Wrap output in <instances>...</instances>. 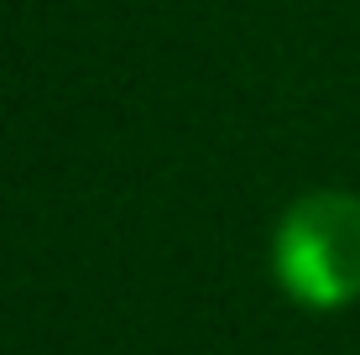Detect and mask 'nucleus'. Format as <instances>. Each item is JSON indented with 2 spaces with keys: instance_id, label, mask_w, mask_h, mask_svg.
Instances as JSON below:
<instances>
[{
  "instance_id": "obj_1",
  "label": "nucleus",
  "mask_w": 360,
  "mask_h": 355,
  "mask_svg": "<svg viewBox=\"0 0 360 355\" xmlns=\"http://www.w3.org/2000/svg\"><path fill=\"white\" fill-rule=\"evenodd\" d=\"M271 272L303 309H345L360 298V199L355 193H308L277 219Z\"/></svg>"
}]
</instances>
